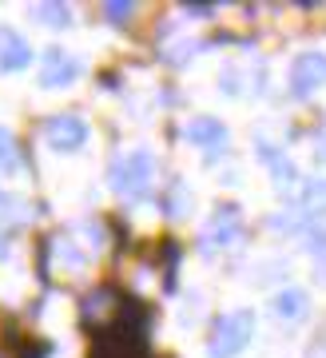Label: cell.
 <instances>
[{
  "label": "cell",
  "mask_w": 326,
  "mask_h": 358,
  "mask_svg": "<svg viewBox=\"0 0 326 358\" xmlns=\"http://www.w3.org/2000/svg\"><path fill=\"white\" fill-rule=\"evenodd\" d=\"M239 235H243V215H239V207H219L211 215V223L203 227V247H207V251L231 247V243H239Z\"/></svg>",
  "instance_id": "cell-6"
},
{
  "label": "cell",
  "mask_w": 326,
  "mask_h": 358,
  "mask_svg": "<svg viewBox=\"0 0 326 358\" xmlns=\"http://www.w3.org/2000/svg\"><path fill=\"white\" fill-rule=\"evenodd\" d=\"M151 183H155V159L151 152H127L112 164V192L127 203H143L151 195Z\"/></svg>",
  "instance_id": "cell-1"
},
{
  "label": "cell",
  "mask_w": 326,
  "mask_h": 358,
  "mask_svg": "<svg viewBox=\"0 0 326 358\" xmlns=\"http://www.w3.org/2000/svg\"><path fill=\"white\" fill-rule=\"evenodd\" d=\"M20 148H16V136L8 128H0V171H20Z\"/></svg>",
  "instance_id": "cell-12"
},
{
  "label": "cell",
  "mask_w": 326,
  "mask_h": 358,
  "mask_svg": "<svg viewBox=\"0 0 326 358\" xmlns=\"http://www.w3.org/2000/svg\"><path fill=\"white\" fill-rule=\"evenodd\" d=\"M251 338H255V310H247V307L227 310L223 319L215 322L211 343H207V355L211 358H235V355L247 350Z\"/></svg>",
  "instance_id": "cell-2"
},
{
  "label": "cell",
  "mask_w": 326,
  "mask_h": 358,
  "mask_svg": "<svg viewBox=\"0 0 326 358\" xmlns=\"http://www.w3.org/2000/svg\"><path fill=\"white\" fill-rule=\"evenodd\" d=\"M80 76V60L64 48H48L40 56V88H68Z\"/></svg>",
  "instance_id": "cell-5"
},
{
  "label": "cell",
  "mask_w": 326,
  "mask_h": 358,
  "mask_svg": "<svg viewBox=\"0 0 326 358\" xmlns=\"http://www.w3.org/2000/svg\"><path fill=\"white\" fill-rule=\"evenodd\" d=\"M32 13V20L44 28H68V20H72V8H64V4H36V8H28Z\"/></svg>",
  "instance_id": "cell-10"
},
{
  "label": "cell",
  "mask_w": 326,
  "mask_h": 358,
  "mask_svg": "<svg viewBox=\"0 0 326 358\" xmlns=\"http://www.w3.org/2000/svg\"><path fill=\"white\" fill-rule=\"evenodd\" d=\"M32 64V48L28 40L16 32V28L0 24V72H20V68Z\"/></svg>",
  "instance_id": "cell-7"
},
{
  "label": "cell",
  "mask_w": 326,
  "mask_h": 358,
  "mask_svg": "<svg viewBox=\"0 0 326 358\" xmlns=\"http://www.w3.org/2000/svg\"><path fill=\"white\" fill-rule=\"evenodd\" d=\"M183 136H187L191 143H199V148H223L227 143L223 120H211V115H195V120H187Z\"/></svg>",
  "instance_id": "cell-8"
},
{
  "label": "cell",
  "mask_w": 326,
  "mask_h": 358,
  "mask_svg": "<svg viewBox=\"0 0 326 358\" xmlns=\"http://www.w3.org/2000/svg\"><path fill=\"white\" fill-rule=\"evenodd\" d=\"M323 84H326V56L323 52H302V56H295V64H290V92L299 100H306Z\"/></svg>",
  "instance_id": "cell-3"
},
{
  "label": "cell",
  "mask_w": 326,
  "mask_h": 358,
  "mask_svg": "<svg viewBox=\"0 0 326 358\" xmlns=\"http://www.w3.org/2000/svg\"><path fill=\"white\" fill-rule=\"evenodd\" d=\"M4 243H8V239H4V235H0V255H4Z\"/></svg>",
  "instance_id": "cell-15"
},
{
  "label": "cell",
  "mask_w": 326,
  "mask_h": 358,
  "mask_svg": "<svg viewBox=\"0 0 326 358\" xmlns=\"http://www.w3.org/2000/svg\"><path fill=\"white\" fill-rule=\"evenodd\" d=\"M275 315L283 322H302L306 319V310H311V294L302 291V287H287V291H278L275 294Z\"/></svg>",
  "instance_id": "cell-9"
},
{
  "label": "cell",
  "mask_w": 326,
  "mask_h": 358,
  "mask_svg": "<svg viewBox=\"0 0 326 358\" xmlns=\"http://www.w3.org/2000/svg\"><path fill=\"white\" fill-rule=\"evenodd\" d=\"M299 203L311 211H326V179H299Z\"/></svg>",
  "instance_id": "cell-11"
},
{
  "label": "cell",
  "mask_w": 326,
  "mask_h": 358,
  "mask_svg": "<svg viewBox=\"0 0 326 358\" xmlns=\"http://www.w3.org/2000/svg\"><path fill=\"white\" fill-rule=\"evenodd\" d=\"M311 259H314L318 279L326 282V231H314V235H311Z\"/></svg>",
  "instance_id": "cell-13"
},
{
  "label": "cell",
  "mask_w": 326,
  "mask_h": 358,
  "mask_svg": "<svg viewBox=\"0 0 326 358\" xmlns=\"http://www.w3.org/2000/svg\"><path fill=\"white\" fill-rule=\"evenodd\" d=\"M44 140H48L52 152H76L88 140V124L80 115H52L44 124Z\"/></svg>",
  "instance_id": "cell-4"
},
{
  "label": "cell",
  "mask_w": 326,
  "mask_h": 358,
  "mask_svg": "<svg viewBox=\"0 0 326 358\" xmlns=\"http://www.w3.org/2000/svg\"><path fill=\"white\" fill-rule=\"evenodd\" d=\"M132 13H136L132 4H104V16H108V20H112L115 28L124 24V20H132Z\"/></svg>",
  "instance_id": "cell-14"
}]
</instances>
